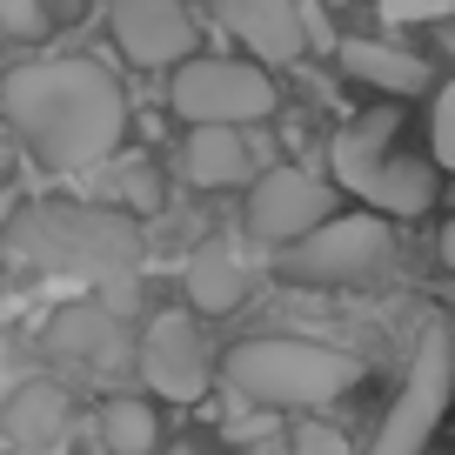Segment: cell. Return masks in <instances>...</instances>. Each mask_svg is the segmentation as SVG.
Masks as SVG:
<instances>
[{"label": "cell", "instance_id": "1", "mask_svg": "<svg viewBox=\"0 0 455 455\" xmlns=\"http://www.w3.org/2000/svg\"><path fill=\"white\" fill-rule=\"evenodd\" d=\"M0 108L47 168H100L128 141V94L87 54L14 68L0 81Z\"/></svg>", "mask_w": 455, "mask_h": 455}, {"label": "cell", "instance_id": "2", "mask_svg": "<svg viewBox=\"0 0 455 455\" xmlns=\"http://www.w3.org/2000/svg\"><path fill=\"white\" fill-rule=\"evenodd\" d=\"M7 255L47 275H81L94 288L141 282V221L87 201H34L7 221Z\"/></svg>", "mask_w": 455, "mask_h": 455}, {"label": "cell", "instance_id": "3", "mask_svg": "<svg viewBox=\"0 0 455 455\" xmlns=\"http://www.w3.org/2000/svg\"><path fill=\"white\" fill-rule=\"evenodd\" d=\"M228 388L255 409H328L362 382V362L348 348L328 341H301V335H255L235 341L221 362Z\"/></svg>", "mask_w": 455, "mask_h": 455}, {"label": "cell", "instance_id": "4", "mask_svg": "<svg viewBox=\"0 0 455 455\" xmlns=\"http://www.w3.org/2000/svg\"><path fill=\"white\" fill-rule=\"evenodd\" d=\"M395 134H402V114L395 108H369L362 121L335 134L328 161H335V188L362 201L369 214L382 221H415V214L435 208V168L415 155H395Z\"/></svg>", "mask_w": 455, "mask_h": 455}, {"label": "cell", "instance_id": "5", "mask_svg": "<svg viewBox=\"0 0 455 455\" xmlns=\"http://www.w3.org/2000/svg\"><path fill=\"white\" fill-rule=\"evenodd\" d=\"M168 108L181 114L188 128H261L282 94H275V74L255 68L248 54H195L174 68Z\"/></svg>", "mask_w": 455, "mask_h": 455}, {"label": "cell", "instance_id": "6", "mask_svg": "<svg viewBox=\"0 0 455 455\" xmlns=\"http://www.w3.org/2000/svg\"><path fill=\"white\" fill-rule=\"evenodd\" d=\"M449 395H455V341L442 335V328H428V335L415 341L409 382H402V395L388 402L369 455H422L428 442H435L442 415H449Z\"/></svg>", "mask_w": 455, "mask_h": 455}, {"label": "cell", "instance_id": "7", "mask_svg": "<svg viewBox=\"0 0 455 455\" xmlns=\"http://www.w3.org/2000/svg\"><path fill=\"white\" fill-rule=\"evenodd\" d=\"M388 255H395V235H388V221L362 208V214H335V221L315 228L308 242L282 248V261H275V268H282L288 282L335 288V282H362V275H375Z\"/></svg>", "mask_w": 455, "mask_h": 455}, {"label": "cell", "instance_id": "8", "mask_svg": "<svg viewBox=\"0 0 455 455\" xmlns=\"http://www.w3.org/2000/svg\"><path fill=\"white\" fill-rule=\"evenodd\" d=\"M322 221H335V181H322V174L308 168H261L255 181H248V235L268 248H295L308 242Z\"/></svg>", "mask_w": 455, "mask_h": 455}, {"label": "cell", "instance_id": "9", "mask_svg": "<svg viewBox=\"0 0 455 455\" xmlns=\"http://www.w3.org/2000/svg\"><path fill=\"white\" fill-rule=\"evenodd\" d=\"M134 369L148 375L161 402H201L214 382V355H208V335L188 308H155L134 341Z\"/></svg>", "mask_w": 455, "mask_h": 455}, {"label": "cell", "instance_id": "10", "mask_svg": "<svg viewBox=\"0 0 455 455\" xmlns=\"http://www.w3.org/2000/svg\"><path fill=\"white\" fill-rule=\"evenodd\" d=\"M108 34L134 68H181V60H195V14L181 0H108Z\"/></svg>", "mask_w": 455, "mask_h": 455}, {"label": "cell", "instance_id": "11", "mask_svg": "<svg viewBox=\"0 0 455 455\" xmlns=\"http://www.w3.org/2000/svg\"><path fill=\"white\" fill-rule=\"evenodd\" d=\"M214 20L235 47H248L255 68H295L308 47H301V20H295V0H214Z\"/></svg>", "mask_w": 455, "mask_h": 455}, {"label": "cell", "instance_id": "12", "mask_svg": "<svg viewBox=\"0 0 455 455\" xmlns=\"http://www.w3.org/2000/svg\"><path fill=\"white\" fill-rule=\"evenodd\" d=\"M275 148L261 134H242V128H188L181 141V174L195 188H248L261 168H275Z\"/></svg>", "mask_w": 455, "mask_h": 455}, {"label": "cell", "instance_id": "13", "mask_svg": "<svg viewBox=\"0 0 455 455\" xmlns=\"http://www.w3.org/2000/svg\"><path fill=\"white\" fill-rule=\"evenodd\" d=\"M68 415H74V402L60 382H20L14 395L0 402V435L14 449H54L68 435Z\"/></svg>", "mask_w": 455, "mask_h": 455}, {"label": "cell", "instance_id": "14", "mask_svg": "<svg viewBox=\"0 0 455 455\" xmlns=\"http://www.w3.org/2000/svg\"><path fill=\"white\" fill-rule=\"evenodd\" d=\"M341 74L375 94H428V60L395 41H341Z\"/></svg>", "mask_w": 455, "mask_h": 455}, {"label": "cell", "instance_id": "15", "mask_svg": "<svg viewBox=\"0 0 455 455\" xmlns=\"http://www.w3.org/2000/svg\"><path fill=\"white\" fill-rule=\"evenodd\" d=\"M248 295V261L228 242H208L195 261H188V315H235Z\"/></svg>", "mask_w": 455, "mask_h": 455}, {"label": "cell", "instance_id": "16", "mask_svg": "<svg viewBox=\"0 0 455 455\" xmlns=\"http://www.w3.org/2000/svg\"><path fill=\"white\" fill-rule=\"evenodd\" d=\"M47 348H54V355H81V362H114V355H121V322L100 315L94 301H74V308L54 315Z\"/></svg>", "mask_w": 455, "mask_h": 455}, {"label": "cell", "instance_id": "17", "mask_svg": "<svg viewBox=\"0 0 455 455\" xmlns=\"http://www.w3.org/2000/svg\"><path fill=\"white\" fill-rule=\"evenodd\" d=\"M100 442H108V455H155L161 422H155V409H148L141 395H108V409H100Z\"/></svg>", "mask_w": 455, "mask_h": 455}, {"label": "cell", "instance_id": "18", "mask_svg": "<svg viewBox=\"0 0 455 455\" xmlns=\"http://www.w3.org/2000/svg\"><path fill=\"white\" fill-rule=\"evenodd\" d=\"M428 141H435V161L455 174V81L435 87V108H428Z\"/></svg>", "mask_w": 455, "mask_h": 455}, {"label": "cell", "instance_id": "19", "mask_svg": "<svg viewBox=\"0 0 455 455\" xmlns=\"http://www.w3.org/2000/svg\"><path fill=\"white\" fill-rule=\"evenodd\" d=\"M295 20H301V47H308V54H341L335 14H328L322 0H295Z\"/></svg>", "mask_w": 455, "mask_h": 455}, {"label": "cell", "instance_id": "20", "mask_svg": "<svg viewBox=\"0 0 455 455\" xmlns=\"http://www.w3.org/2000/svg\"><path fill=\"white\" fill-rule=\"evenodd\" d=\"M0 34H7V41H41L47 34V0H0Z\"/></svg>", "mask_w": 455, "mask_h": 455}, {"label": "cell", "instance_id": "21", "mask_svg": "<svg viewBox=\"0 0 455 455\" xmlns=\"http://www.w3.org/2000/svg\"><path fill=\"white\" fill-rule=\"evenodd\" d=\"M288 455H348V442H341L335 428H322V422H301L295 442H288Z\"/></svg>", "mask_w": 455, "mask_h": 455}, {"label": "cell", "instance_id": "22", "mask_svg": "<svg viewBox=\"0 0 455 455\" xmlns=\"http://www.w3.org/2000/svg\"><path fill=\"white\" fill-rule=\"evenodd\" d=\"M155 208H161V174L155 168L128 174V214H155Z\"/></svg>", "mask_w": 455, "mask_h": 455}, {"label": "cell", "instance_id": "23", "mask_svg": "<svg viewBox=\"0 0 455 455\" xmlns=\"http://www.w3.org/2000/svg\"><path fill=\"white\" fill-rule=\"evenodd\" d=\"M435 14H449V0H388L382 7V20H435Z\"/></svg>", "mask_w": 455, "mask_h": 455}, {"label": "cell", "instance_id": "24", "mask_svg": "<svg viewBox=\"0 0 455 455\" xmlns=\"http://www.w3.org/2000/svg\"><path fill=\"white\" fill-rule=\"evenodd\" d=\"M442 261H449V275H455V221H442Z\"/></svg>", "mask_w": 455, "mask_h": 455}, {"label": "cell", "instance_id": "25", "mask_svg": "<svg viewBox=\"0 0 455 455\" xmlns=\"http://www.w3.org/2000/svg\"><path fill=\"white\" fill-rule=\"evenodd\" d=\"M161 455H201V449H161Z\"/></svg>", "mask_w": 455, "mask_h": 455}, {"label": "cell", "instance_id": "26", "mask_svg": "<svg viewBox=\"0 0 455 455\" xmlns=\"http://www.w3.org/2000/svg\"><path fill=\"white\" fill-rule=\"evenodd\" d=\"M322 7H328V14H335V7H348V0H322Z\"/></svg>", "mask_w": 455, "mask_h": 455}, {"label": "cell", "instance_id": "27", "mask_svg": "<svg viewBox=\"0 0 455 455\" xmlns=\"http://www.w3.org/2000/svg\"><path fill=\"white\" fill-rule=\"evenodd\" d=\"M442 47H449V54H455V34H449V41H442Z\"/></svg>", "mask_w": 455, "mask_h": 455}, {"label": "cell", "instance_id": "28", "mask_svg": "<svg viewBox=\"0 0 455 455\" xmlns=\"http://www.w3.org/2000/svg\"><path fill=\"white\" fill-rule=\"evenodd\" d=\"M449 7H455V0H449Z\"/></svg>", "mask_w": 455, "mask_h": 455}, {"label": "cell", "instance_id": "29", "mask_svg": "<svg viewBox=\"0 0 455 455\" xmlns=\"http://www.w3.org/2000/svg\"><path fill=\"white\" fill-rule=\"evenodd\" d=\"M449 341H455V335H449Z\"/></svg>", "mask_w": 455, "mask_h": 455}]
</instances>
